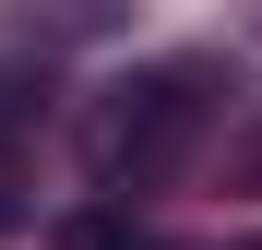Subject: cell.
Masks as SVG:
<instances>
[{
    "mask_svg": "<svg viewBox=\"0 0 262 250\" xmlns=\"http://www.w3.org/2000/svg\"><path fill=\"white\" fill-rule=\"evenodd\" d=\"M60 250H167L155 226H131L119 202H83V215H60Z\"/></svg>",
    "mask_w": 262,
    "mask_h": 250,
    "instance_id": "2",
    "label": "cell"
},
{
    "mask_svg": "<svg viewBox=\"0 0 262 250\" xmlns=\"http://www.w3.org/2000/svg\"><path fill=\"white\" fill-rule=\"evenodd\" d=\"M227 250H262V238H227Z\"/></svg>",
    "mask_w": 262,
    "mask_h": 250,
    "instance_id": "4",
    "label": "cell"
},
{
    "mask_svg": "<svg viewBox=\"0 0 262 250\" xmlns=\"http://www.w3.org/2000/svg\"><path fill=\"white\" fill-rule=\"evenodd\" d=\"M203 143V72H119L96 107H83V167H96V191H143V179H167Z\"/></svg>",
    "mask_w": 262,
    "mask_h": 250,
    "instance_id": "1",
    "label": "cell"
},
{
    "mask_svg": "<svg viewBox=\"0 0 262 250\" xmlns=\"http://www.w3.org/2000/svg\"><path fill=\"white\" fill-rule=\"evenodd\" d=\"M12 226H24V202H12V191H0V238H12Z\"/></svg>",
    "mask_w": 262,
    "mask_h": 250,
    "instance_id": "3",
    "label": "cell"
}]
</instances>
